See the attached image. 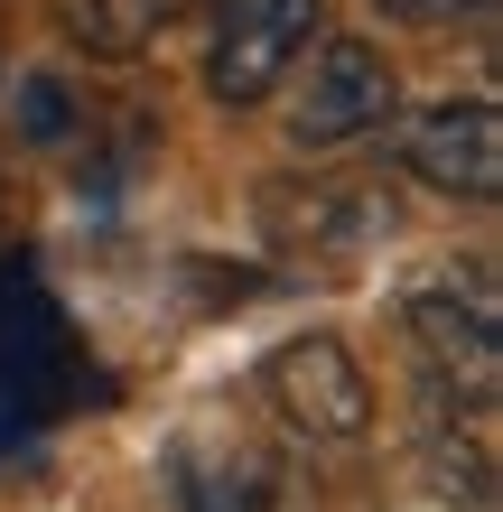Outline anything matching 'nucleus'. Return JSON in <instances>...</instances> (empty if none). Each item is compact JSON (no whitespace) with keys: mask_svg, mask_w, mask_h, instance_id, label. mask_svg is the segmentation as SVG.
Wrapping results in <instances>:
<instances>
[{"mask_svg":"<svg viewBox=\"0 0 503 512\" xmlns=\"http://www.w3.org/2000/svg\"><path fill=\"white\" fill-rule=\"evenodd\" d=\"M401 122V75L373 38H317L280 84V140L299 159H345Z\"/></svg>","mask_w":503,"mask_h":512,"instance_id":"nucleus-1","label":"nucleus"},{"mask_svg":"<svg viewBox=\"0 0 503 512\" xmlns=\"http://www.w3.org/2000/svg\"><path fill=\"white\" fill-rule=\"evenodd\" d=\"M252 215H261V243L289 270H308V280H345V270L392 233V205H382V187H364V177H261Z\"/></svg>","mask_w":503,"mask_h":512,"instance_id":"nucleus-2","label":"nucleus"},{"mask_svg":"<svg viewBox=\"0 0 503 512\" xmlns=\"http://www.w3.org/2000/svg\"><path fill=\"white\" fill-rule=\"evenodd\" d=\"M317 38H327V0H215L205 10V103L261 112Z\"/></svg>","mask_w":503,"mask_h":512,"instance_id":"nucleus-3","label":"nucleus"},{"mask_svg":"<svg viewBox=\"0 0 503 512\" xmlns=\"http://www.w3.org/2000/svg\"><path fill=\"white\" fill-rule=\"evenodd\" d=\"M420 373H448V382H485L503 364V298H494V261H438L429 280H410L392 298Z\"/></svg>","mask_w":503,"mask_h":512,"instance_id":"nucleus-4","label":"nucleus"},{"mask_svg":"<svg viewBox=\"0 0 503 512\" xmlns=\"http://www.w3.org/2000/svg\"><path fill=\"white\" fill-rule=\"evenodd\" d=\"M261 410L299 447H364L373 438V373L345 336H289L261 354Z\"/></svg>","mask_w":503,"mask_h":512,"instance_id":"nucleus-5","label":"nucleus"},{"mask_svg":"<svg viewBox=\"0 0 503 512\" xmlns=\"http://www.w3.org/2000/svg\"><path fill=\"white\" fill-rule=\"evenodd\" d=\"M392 159H401L410 187H429L448 205H494L503 196V112H494V94H448L429 112H401Z\"/></svg>","mask_w":503,"mask_h":512,"instance_id":"nucleus-6","label":"nucleus"},{"mask_svg":"<svg viewBox=\"0 0 503 512\" xmlns=\"http://www.w3.org/2000/svg\"><path fill=\"white\" fill-rule=\"evenodd\" d=\"M280 457L252 438H205L177 447V512H280Z\"/></svg>","mask_w":503,"mask_h":512,"instance_id":"nucleus-7","label":"nucleus"},{"mask_svg":"<svg viewBox=\"0 0 503 512\" xmlns=\"http://www.w3.org/2000/svg\"><path fill=\"white\" fill-rule=\"evenodd\" d=\"M168 19H177V0H56V28H66L84 56H112V66L140 56Z\"/></svg>","mask_w":503,"mask_h":512,"instance_id":"nucleus-8","label":"nucleus"},{"mask_svg":"<svg viewBox=\"0 0 503 512\" xmlns=\"http://www.w3.org/2000/svg\"><path fill=\"white\" fill-rule=\"evenodd\" d=\"M10 122H19L28 149H66L75 122H84V103H75V84H66V75H47V66H38V75H19V84H10Z\"/></svg>","mask_w":503,"mask_h":512,"instance_id":"nucleus-9","label":"nucleus"},{"mask_svg":"<svg viewBox=\"0 0 503 512\" xmlns=\"http://www.w3.org/2000/svg\"><path fill=\"white\" fill-rule=\"evenodd\" d=\"M392 28H466V19H494V0H373Z\"/></svg>","mask_w":503,"mask_h":512,"instance_id":"nucleus-10","label":"nucleus"},{"mask_svg":"<svg viewBox=\"0 0 503 512\" xmlns=\"http://www.w3.org/2000/svg\"><path fill=\"white\" fill-rule=\"evenodd\" d=\"M382 512H466V503H448V494H429V485H420V494H401V503H382Z\"/></svg>","mask_w":503,"mask_h":512,"instance_id":"nucleus-11","label":"nucleus"}]
</instances>
